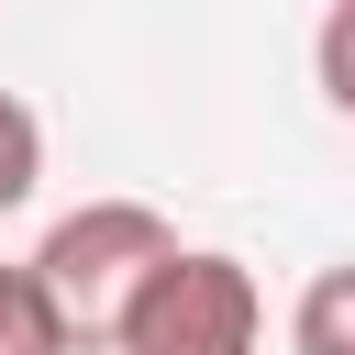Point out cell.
I'll list each match as a JSON object with an SVG mask.
<instances>
[{
    "label": "cell",
    "mask_w": 355,
    "mask_h": 355,
    "mask_svg": "<svg viewBox=\"0 0 355 355\" xmlns=\"http://www.w3.org/2000/svg\"><path fill=\"white\" fill-rule=\"evenodd\" d=\"M288 355H355V255L322 266V277L300 288V311H288Z\"/></svg>",
    "instance_id": "4"
},
{
    "label": "cell",
    "mask_w": 355,
    "mask_h": 355,
    "mask_svg": "<svg viewBox=\"0 0 355 355\" xmlns=\"http://www.w3.org/2000/svg\"><path fill=\"white\" fill-rule=\"evenodd\" d=\"M122 355H266V300H255V266L189 244L166 266V288L133 311Z\"/></svg>",
    "instance_id": "2"
},
{
    "label": "cell",
    "mask_w": 355,
    "mask_h": 355,
    "mask_svg": "<svg viewBox=\"0 0 355 355\" xmlns=\"http://www.w3.org/2000/svg\"><path fill=\"white\" fill-rule=\"evenodd\" d=\"M0 355H78V333H67L55 288L33 277V255H22V266H0Z\"/></svg>",
    "instance_id": "3"
},
{
    "label": "cell",
    "mask_w": 355,
    "mask_h": 355,
    "mask_svg": "<svg viewBox=\"0 0 355 355\" xmlns=\"http://www.w3.org/2000/svg\"><path fill=\"white\" fill-rule=\"evenodd\" d=\"M33 178H44V122L0 89V211H22V200H33Z\"/></svg>",
    "instance_id": "5"
},
{
    "label": "cell",
    "mask_w": 355,
    "mask_h": 355,
    "mask_svg": "<svg viewBox=\"0 0 355 355\" xmlns=\"http://www.w3.org/2000/svg\"><path fill=\"white\" fill-rule=\"evenodd\" d=\"M311 55H322V100L355 122V0H344V11H322V44H311Z\"/></svg>",
    "instance_id": "6"
},
{
    "label": "cell",
    "mask_w": 355,
    "mask_h": 355,
    "mask_svg": "<svg viewBox=\"0 0 355 355\" xmlns=\"http://www.w3.org/2000/svg\"><path fill=\"white\" fill-rule=\"evenodd\" d=\"M178 255H189V244H178V222H166L155 200H89V211H67V222L33 244V277L55 288V311H67L78 344H111V355H122L133 311L166 288Z\"/></svg>",
    "instance_id": "1"
}]
</instances>
